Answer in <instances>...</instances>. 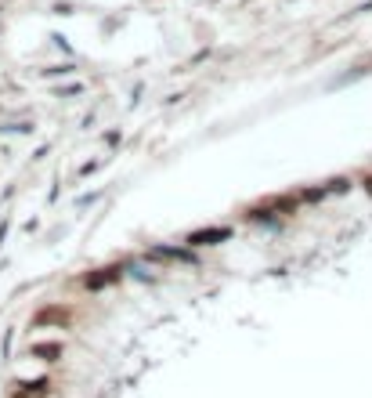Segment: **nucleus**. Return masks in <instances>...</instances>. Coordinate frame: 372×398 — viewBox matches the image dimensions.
<instances>
[{"label": "nucleus", "mask_w": 372, "mask_h": 398, "mask_svg": "<svg viewBox=\"0 0 372 398\" xmlns=\"http://www.w3.org/2000/svg\"><path fill=\"white\" fill-rule=\"evenodd\" d=\"M47 322L69 326V322H73V315H69V308H44L40 315H33V326H47Z\"/></svg>", "instance_id": "nucleus-5"}, {"label": "nucleus", "mask_w": 372, "mask_h": 398, "mask_svg": "<svg viewBox=\"0 0 372 398\" xmlns=\"http://www.w3.org/2000/svg\"><path fill=\"white\" fill-rule=\"evenodd\" d=\"M61 341H33L29 344V358H40V362H58L61 358Z\"/></svg>", "instance_id": "nucleus-4"}, {"label": "nucleus", "mask_w": 372, "mask_h": 398, "mask_svg": "<svg viewBox=\"0 0 372 398\" xmlns=\"http://www.w3.org/2000/svg\"><path fill=\"white\" fill-rule=\"evenodd\" d=\"M148 261H174V264H196V250L192 247H170V242H160V247L148 250Z\"/></svg>", "instance_id": "nucleus-2"}, {"label": "nucleus", "mask_w": 372, "mask_h": 398, "mask_svg": "<svg viewBox=\"0 0 372 398\" xmlns=\"http://www.w3.org/2000/svg\"><path fill=\"white\" fill-rule=\"evenodd\" d=\"M228 239H232V228H228V225H213V228H199V232H192L188 239H184V247L203 250V247H217V242H228Z\"/></svg>", "instance_id": "nucleus-1"}, {"label": "nucleus", "mask_w": 372, "mask_h": 398, "mask_svg": "<svg viewBox=\"0 0 372 398\" xmlns=\"http://www.w3.org/2000/svg\"><path fill=\"white\" fill-rule=\"evenodd\" d=\"M119 141H123L119 131H109V134H105V145H119Z\"/></svg>", "instance_id": "nucleus-8"}, {"label": "nucleus", "mask_w": 372, "mask_h": 398, "mask_svg": "<svg viewBox=\"0 0 372 398\" xmlns=\"http://www.w3.org/2000/svg\"><path fill=\"white\" fill-rule=\"evenodd\" d=\"M76 66L73 62H66V66H51V69H44V76H69Z\"/></svg>", "instance_id": "nucleus-6"}, {"label": "nucleus", "mask_w": 372, "mask_h": 398, "mask_svg": "<svg viewBox=\"0 0 372 398\" xmlns=\"http://www.w3.org/2000/svg\"><path fill=\"white\" fill-rule=\"evenodd\" d=\"M123 275V268H98V271H90V275H83L80 279V286L83 290H105L109 283H116Z\"/></svg>", "instance_id": "nucleus-3"}, {"label": "nucleus", "mask_w": 372, "mask_h": 398, "mask_svg": "<svg viewBox=\"0 0 372 398\" xmlns=\"http://www.w3.org/2000/svg\"><path fill=\"white\" fill-rule=\"evenodd\" d=\"M83 90V83H69V87H58V98H76Z\"/></svg>", "instance_id": "nucleus-7"}]
</instances>
